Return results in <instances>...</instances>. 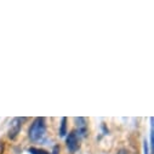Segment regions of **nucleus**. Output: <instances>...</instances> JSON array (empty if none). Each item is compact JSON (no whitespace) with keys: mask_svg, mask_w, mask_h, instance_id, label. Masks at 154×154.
<instances>
[{"mask_svg":"<svg viewBox=\"0 0 154 154\" xmlns=\"http://www.w3.org/2000/svg\"><path fill=\"white\" fill-rule=\"evenodd\" d=\"M46 132V124H45V119L39 117L35 118L30 129H29V138L34 142L36 141H42L45 136Z\"/></svg>","mask_w":154,"mask_h":154,"instance_id":"1","label":"nucleus"},{"mask_svg":"<svg viewBox=\"0 0 154 154\" xmlns=\"http://www.w3.org/2000/svg\"><path fill=\"white\" fill-rule=\"evenodd\" d=\"M66 143H67V148H68L70 152H76V150L79 149V146H80V144H79V138H78V135H76L75 131H72V132L68 135Z\"/></svg>","mask_w":154,"mask_h":154,"instance_id":"2","label":"nucleus"},{"mask_svg":"<svg viewBox=\"0 0 154 154\" xmlns=\"http://www.w3.org/2000/svg\"><path fill=\"white\" fill-rule=\"evenodd\" d=\"M23 120H26L24 118H15L14 120H12V123H11V126H10V130H9V137L10 138H15L17 135H18V132H20V130H21V128H22V122Z\"/></svg>","mask_w":154,"mask_h":154,"instance_id":"3","label":"nucleus"},{"mask_svg":"<svg viewBox=\"0 0 154 154\" xmlns=\"http://www.w3.org/2000/svg\"><path fill=\"white\" fill-rule=\"evenodd\" d=\"M75 123H76V128H78V132L76 135H80V136H86L88 134V125H86V120L83 117L79 118H75Z\"/></svg>","mask_w":154,"mask_h":154,"instance_id":"4","label":"nucleus"},{"mask_svg":"<svg viewBox=\"0 0 154 154\" xmlns=\"http://www.w3.org/2000/svg\"><path fill=\"white\" fill-rule=\"evenodd\" d=\"M66 134H67V118H66V117H63V118H62V122H61L60 136H61V137H63V136H66Z\"/></svg>","mask_w":154,"mask_h":154,"instance_id":"5","label":"nucleus"},{"mask_svg":"<svg viewBox=\"0 0 154 154\" xmlns=\"http://www.w3.org/2000/svg\"><path fill=\"white\" fill-rule=\"evenodd\" d=\"M28 152H29L30 154H51V153H49L48 150H44V149H42V148H35V147H30V148L28 149Z\"/></svg>","mask_w":154,"mask_h":154,"instance_id":"6","label":"nucleus"},{"mask_svg":"<svg viewBox=\"0 0 154 154\" xmlns=\"http://www.w3.org/2000/svg\"><path fill=\"white\" fill-rule=\"evenodd\" d=\"M58 149H60V147L58 146H55L54 147V154H58Z\"/></svg>","mask_w":154,"mask_h":154,"instance_id":"7","label":"nucleus"},{"mask_svg":"<svg viewBox=\"0 0 154 154\" xmlns=\"http://www.w3.org/2000/svg\"><path fill=\"white\" fill-rule=\"evenodd\" d=\"M144 154H148V146H147V142H144Z\"/></svg>","mask_w":154,"mask_h":154,"instance_id":"8","label":"nucleus"}]
</instances>
